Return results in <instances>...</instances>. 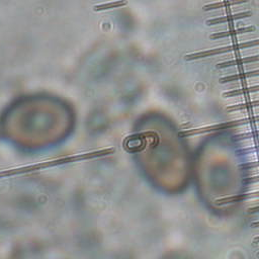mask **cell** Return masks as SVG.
<instances>
[{
    "mask_svg": "<svg viewBox=\"0 0 259 259\" xmlns=\"http://www.w3.org/2000/svg\"><path fill=\"white\" fill-rule=\"evenodd\" d=\"M128 4L127 0H119L116 2H110V3H104L94 6V11H102V10H108V9H114V8H120L123 6H126Z\"/></svg>",
    "mask_w": 259,
    "mask_h": 259,
    "instance_id": "1",
    "label": "cell"
}]
</instances>
